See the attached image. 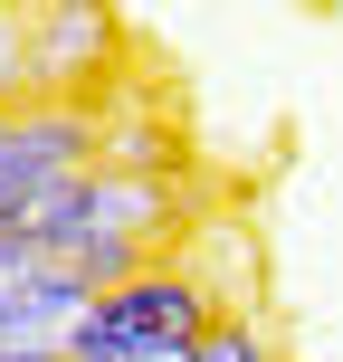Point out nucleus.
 <instances>
[{
    "label": "nucleus",
    "instance_id": "1",
    "mask_svg": "<svg viewBox=\"0 0 343 362\" xmlns=\"http://www.w3.org/2000/svg\"><path fill=\"white\" fill-rule=\"evenodd\" d=\"M181 229L172 210V181L163 172H115V163H86L76 181H57L29 219H19V248L57 257V267L95 276V286H124V276L153 267V248Z\"/></svg>",
    "mask_w": 343,
    "mask_h": 362
},
{
    "label": "nucleus",
    "instance_id": "2",
    "mask_svg": "<svg viewBox=\"0 0 343 362\" xmlns=\"http://www.w3.org/2000/svg\"><path fill=\"white\" fill-rule=\"evenodd\" d=\"M219 325V296L200 286L191 267H163L153 257L144 276H124V286L95 296V315L76 325V362H181L200 344V334Z\"/></svg>",
    "mask_w": 343,
    "mask_h": 362
},
{
    "label": "nucleus",
    "instance_id": "3",
    "mask_svg": "<svg viewBox=\"0 0 343 362\" xmlns=\"http://www.w3.org/2000/svg\"><path fill=\"white\" fill-rule=\"evenodd\" d=\"M95 296H105L95 276L0 238V362H57L76 344V325L95 315Z\"/></svg>",
    "mask_w": 343,
    "mask_h": 362
},
{
    "label": "nucleus",
    "instance_id": "4",
    "mask_svg": "<svg viewBox=\"0 0 343 362\" xmlns=\"http://www.w3.org/2000/svg\"><path fill=\"white\" fill-rule=\"evenodd\" d=\"M181 362H277V353H267V334H257V325H229V315H219Z\"/></svg>",
    "mask_w": 343,
    "mask_h": 362
}]
</instances>
